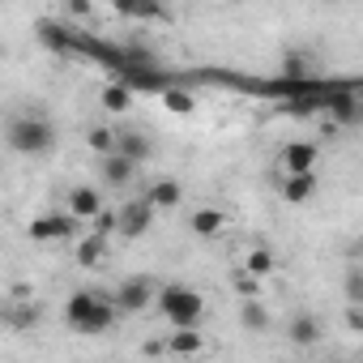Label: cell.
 I'll return each instance as SVG.
<instances>
[{
	"mask_svg": "<svg viewBox=\"0 0 363 363\" xmlns=\"http://www.w3.org/2000/svg\"><path fill=\"white\" fill-rule=\"evenodd\" d=\"M5 141L13 154H26V158H39L56 145V124L43 116V111H18L9 124H5Z\"/></svg>",
	"mask_w": 363,
	"mask_h": 363,
	"instance_id": "6da1fadb",
	"label": "cell"
},
{
	"mask_svg": "<svg viewBox=\"0 0 363 363\" xmlns=\"http://www.w3.org/2000/svg\"><path fill=\"white\" fill-rule=\"evenodd\" d=\"M116 316L120 312H116L111 295H99V291H73L65 303V320L77 333H107L116 325Z\"/></svg>",
	"mask_w": 363,
	"mask_h": 363,
	"instance_id": "7a4b0ae2",
	"label": "cell"
},
{
	"mask_svg": "<svg viewBox=\"0 0 363 363\" xmlns=\"http://www.w3.org/2000/svg\"><path fill=\"white\" fill-rule=\"evenodd\" d=\"M206 295L197 286H184V282H171L158 291V312L171 320V329H201L206 320Z\"/></svg>",
	"mask_w": 363,
	"mask_h": 363,
	"instance_id": "3957f363",
	"label": "cell"
},
{
	"mask_svg": "<svg viewBox=\"0 0 363 363\" xmlns=\"http://www.w3.org/2000/svg\"><path fill=\"white\" fill-rule=\"evenodd\" d=\"M111 303H116L120 316H137V312H145V308H158V291H154L150 278H124V282L111 291Z\"/></svg>",
	"mask_w": 363,
	"mask_h": 363,
	"instance_id": "277c9868",
	"label": "cell"
},
{
	"mask_svg": "<svg viewBox=\"0 0 363 363\" xmlns=\"http://www.w3.org/2000/svg\"><path fill=\"white\" fill-rule=\"evenodd\" d=\"M274 162H278V175H316L320 145L316 141H286Z\"/></svg>",
	"mask_w": 363,
	"mask_h": 363,
	"instance_id": "5b68a950",
	"label": "cell"
},
{
	"mask_svg": "<svg viewBox=\"0 0 363 363\" xmlns=\"http://www.w3.org/2000/svg\"><path fill=\"white\" fill-rule=\"evenodd\" d=\"M150 227H154V206H150L145 197L124 201V206L116 210V235H120V240H141Z\"/></svg>",
	"mask_w": 363,
	"mask_h": 363,
	"instance_id": "8992f818",
	"label": "cell"
},
{
	"mask_svg": "<svg viewBox=\"0 0 363 363\" xmlns=\"http://www.w3.org/2000/svg\"><path fill=\"white\" fill-rule=\"evenodd\" d=\"M65 206H69L65 214H69L73 223H90V227H94V223L107 214V210H103V193H99L94 184H77V189H69Z\"/></svg>",
	"mask_w": 363,
	"mask_h": 363,
	"instance_id": "52a82bcc",
	"label": "cell"
},
{
	"mask_svg": "<svg viewBox=\"0 0 363 363\" xmlns=\"http://www.w3.org/2000/svg\"><path fill=\"white\" fill-rule=\"evenodd\" d=\"M26 235L35 244H60V240H77V223L69 214H39V218H30Z\"/></svg>",
	"mask_w": 363,
	"mask_h": 363,
	"instance_id": "ba28073f",
	"label": "cell"
},
{
	"mask_svg": "<svg viewBox=\"0 0 363 363\" xmlns=\"http://www.w3.org/2000/svg\"><path fill=\"white\" fill-rule=\"evenodd\" d=\"M162 350L175 359H201V354H210V337H206V329H171L162 337Z\"/></svg>",
	"mask_w": 363,
	"mask_h": 363,
	"instance_id": "9c48e42d",
	"label": "cell"
},
{
	"mask_svg": "<svg viewBox=\"0 0 363 363\" xmlns=\"http://www.w3.org/2000/svg\"><path fill=\"white\" fill-rule=\"evenodd\" d=\"M107 257H111L107 235L90 231V235H77V240H73V261H77L82 269H99V265H107Z\"/></svg>",
	"mask_w": 363,
	"mask_h": 363,
	"instance_id": "30bf717a",
	"label": "cell"
},
{
	"mask_svg": "<svg viewBox=\"0 0 363 363\" xmlns=\"http://www.w3.org/2000/svg\"><path fill=\"white\" fill-rule=\"evenodd\" d=\"M320 189V179L316 175H278V197L286 206H308Z\"/></svg>",
	"mask_w": 363,
	"mask_h": 363,
	"instance_id": "8fae6325",
	"label": "cell"
},
{
	"mask_svg": "<svg viewBox=\"0 0 363 363\" xmlns=\"http://www.w3.org/2000/svg\"><path fill=\"white\" fill-rule=\"evenodd\" d=\"M99 171H103V184H107V189H128L141 167L128 162L124 154H107V158H99Z\"/></svg>",
	"mask_w": 363,
	"mask_h": 363,
	"instance_id": "7c38bea8",
	"label": "cell"
},
{
	"mask_svg": "<svg viewBox=\"0 0 363 363\" xmlns=\"http://www.w3.org/2000/svg\"><path fill=\"white\" fill-rule=\"evenodd\" d=\"M189 227H193L197 240H218V235L227 231V214H223L218 206H201V210H193Z\"/></svg>",
	"mask_w": 363,
	"mask_h": 363,
	"instance_id": "4fadbf2b",
	"label": "cell"
},
{
	"mask_svg": "<svg viewBox=\"0 0 363 363\" xmlns=\"http://www.w3.org/2000/svg\"><path fill=\"white\" fill-rule=\"evenodd\" d=\"M320 333H325V329H320V320H316L312 312H295V316L286 320V342H291V346H316Z\"/></svg>",
	"mask_w": 363,
	"mask_h": 363,
	"instance_id": "5bb4252c",
	"label": "cell"
},
{
	"mask_svg": "<svg viewBox=\"0 0 363 363\" xmlns=\"http://www.w3.org/2000/svg\"><path fill=\"white\" fill-rule=\"evenodd\" d=\"M99 103H103V111L124 116V111L137 103V94H133V86H128V82H103V86H99Z\"/></svg>",
	"mask_w": 363,
	"mask_h": 363,
	"instance_id": "9a60e30c",
	"label": "cell"
},
{
	"mask_svg": "<svg viewBox=\"0 0 363 363\" xmlns=\"http://www.w3.org/2000/svg\"><path fill=\"white\" fill-rule=\"evenodd\" d=\"M145 201L154 206V214L158 210H175L179 201H184V189H179V179H154V184L145 189Z\"/></svg>",
	"mask_w": 363,
	"mask_h": 363,
	"instance_id": "2e32d148",
	"label": "cell"
},
{
	"mask_svg": "<svg viewBox=\"0 0 363 363\" xmlns=\"http://www.w3.org/2000/svg\"><path fill=\"white\" fill-rule=\"evenodd\" d=\"M116 154H124L128 162H150V154H154V145H150V137L141 133V128H120V150Z\"/></svg>",
	"mask_w": 363,
	"mask_h": 363,
	"instance_id": "e0dca14e",
	"label": "cell"
},
{
	"mask_svg": "<svg viewBox=\"0 0 363 363\" xmlns=\"http://www.w3.org/2000/svg\"><path fill=\"white\" fill-rule=\"evenodd\" d=\"M240 269H244L248 278H257V282H265V278H269V274L278 269V257H274V248H261V244H257V248H248V252H244V261H240Z\"/></svg>",
	"mask_w": 363,
	"mask_h": 363,
	"instance_id": "ac0fdd59",
	"label": "cell"
},
{
	"mask_svg": "<svg viewBox=\"0 0 363 363\" xmlns=\"http://www.w3.org/2000/svg\"><path fill=\"white\" fill-rule=\"evenodd\" d=\"M86 145H90L99 158H107V154H116V150H120V133H116V128H107V124H94V128L86 133Z\"/></svg>",
	"mask_w": 363,
	"mask_h": 363,
	"instance_id": "d6986e66",
	"label": "cell"
},
{
	"mask_svg": "<svg viewBox=\"0 0 363 363\" xmlns=\"http://www.w3.org/2000/svg\"><path fill=\"white\" fill-rule=\"evenodd\" d=\"M240 320H244V329H252V333H265V329H269V312H265L261 299H244V303H240Z\"/></svg>",
	"mask_w": 363,
	"mask_h": 363,
	"instance_id": "ffe728a7",
	"label": "cell"
},
{
	"mask_svg": "<svg viewBox=\"0 0 363 363\" xmlns=\"http://www.w3.org/2000/svg\"><path fill=\"white\" fill-rule=\"evenodd\" d=\"M162 107H167V111H175V116H193L197 99H193L189 90H179V86H167V90H162Z\"/></svg>",
	"mask_w": 363,
	"mask_h": 363,
	"instance_id": "44dd1931",
	"label": "cell"
},
{
	"mask_svg": "<svg viewBox=\"0 0 363 363\" xmlns=\"http://www.w3.org/2000/svg\"><path fill=\"white\" fill-rule=\"evenodd\" d=\"M342 291H346V303L350 308H363V269H346Z\"/></svg>",
	"mask_w": 363,
	"mask_h": 363,
	"instance_id": "7402d4cb",
	"label": "cell"
},
{
	"mask_svg": "<svg viewBox=\"0 0 363 363\" xmlns=\"http://www.w3.org/2000/svg\"><path fill=\"white\" fill-rule=\"evenodd\" d=\"M39 320H43L39 303H18V308H9V325H18V329H26V325H39Z\"/></svg>",
	"mask_w": 363,
	"mask_h": 363,
	"instance_id": "603a6c76",
	"label": "cell"
},
{
	"mask_svg": "<svg viewBox=\"0 0 363 363\" xmlns=\"http://www.w3.org/2000/svg\"><path fill=\"white\" fill-rule=\"evenodd\" d=\"M329 111H333L337 120H354V116H359V103H354V94L346 90V94H333V99H329Z\"/></svg>",
	"mask_w": 363,
	"mask_h": 363,
	"instance_id": "cb8c5ba5",
	"label": "cell"
},
{
	"mask_svg": "<svg viewBox=\"0 0 363 363\" xmlns=\"http://www.w3.org/2000/svg\"><path fill=\"white\" fill-rule=\"evenodd\" d=\"M329 363H354V359H329Z\"/></svg>",
	"mask_w": 363,
	"mask_h": 363,
	"instance_id": "d4e9b609",
	"label": "cell"
},
{
	"mask_svg": "<svg viewBox=\"0 0 363 363\" xmlns=\"http://www.w3.org/2000/svg\"><path fill=\"white\" fill-rule=\"evenodd\" d=\"M354 363H363V350H359V354H354Z\"/></svg>",
	"mask_w": 363,
	"mask_h": 363,
	"instance_id": "484cf974",
	"label": "cell"
}]
</instances>
